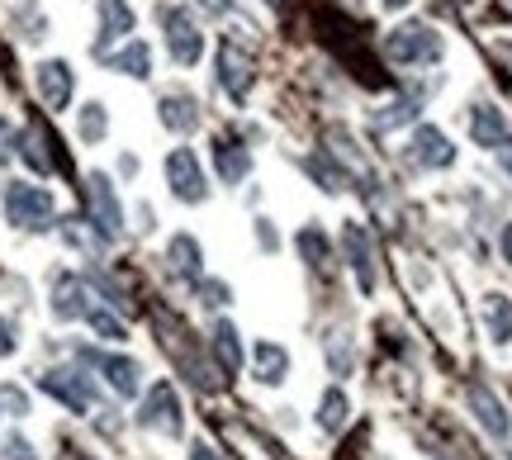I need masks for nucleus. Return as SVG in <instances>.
<instances>
[{
  "label": "nucleus",
  "mask_w": 512,
  "mask_h": 460,
  "mask_svg": "<svg viewBox=\"0 0 512 460\" xmlns=\"http://www.w3.org/2000/svg\"><path fill=\"white\" fill-rule=\"evenodd\" d=\"M498 162H503V171H508V176H512V133H508V138H503V143H498Z\"/></svg>",
  "instance_id": "58836bf2"
},
{
  "label": "nucleus",
  "mask_w": 512,
  "mask_h": 460,
  "mask_svg": "<svg viewBox=\"0 0 512 460\" xmlns=\"http://www.w3.org/2000/svg\"><path fill=\"white\" fill-rule=\"evenodd\" d=\"M0 404H10L15 413H29V399H24L19 389H0Z\"/></svg>",
  "instance_id": "4c0bfd02"
},
{
  "label": "nucleus",
  "mask_w": 512,
  "mask_h": 460,
  "mask_svg": "<svg viewBox=\"0 0 512 460\" xmlns=\"http://www.w3.org/2000/svg\"><path fill=\"white\" fill-rule=\"evenodd\" d=\"M384 10H403V5H408V0H380Z\"/></svg>",
  "instance_id": "79ce46f5"
},
{
  "label": "nucleus",
  "mask_w": 512,
  "mask_h": 460,
  "mask_svg": "<svg viewBox=\"0 0 512 460\" xmlns=\"http://www.w3.org/2000/svg\"><path fill=\"white\" fill-rule=\"evenodd\" d=\"M138 423L152 427V432H162V437H181L185 418H181V399H176V385H166V380H162V385L147 389L143 408H138Z\"/></svg>",
  "instance_id": "39448f33"
},
{
  "label": "nucleus",
  "mask_w": 512,
  "mask_h": 460,
  "mask_svg": "<svg viewBox=\"0 0 512 460\" xmlns=\"http://www.w3.org/2000/svg\"><path fill=\"white\" fill-rule=\"evenodd\" d=\"M294 247H299V257L309 261V266H323L328 261V233L323 228H299V238H294Z\"/></svg>",
  "instance_id": "cd10ccee"
},
{
  "label": "nucleus",
  "mask_w": 512,
  "mask_h": 460,
  "mask_svg": "<svg viewBox=\"0 0 512 460\" xmlns=\"http://www.w3.org/2000/svg\"><path fill=\"white\" fill-rule=\"evenodd\" d=\"M214 356H219V366L228 370V375H238L242 370V342H238V328L233 323H214Z\"/></svg>",
  "instance_id": "b1692460"
},
{
  "label": "nucleus",
  "mask_w": 512,
  "mask_h": 460,
  "mask_svg": "<svg viewBox=\"0 0 512 460\" xmlns=\"http://www.w3.org/2000/svg\"><path fill=\"white\" fill-rule=\"evenodd\" d=\"M62 238L72 242V247H81V252L100 257V252H105V242H110V233H100L91 219H62Z\"/></svg>",
  "instance_id": "4be33fe9"
},
{
  "label": "nucleus",
  "mask_w": 512,
  "mask_h": 460,
  "mask_svg": "<svg viewBox=\"0 0 512 460\" xmlns=\"http://www.w3.org/2000/svg\"><path fill=\"white\" fill-rule=\"evenodd\" d=\"M15 351H19L15 323H10V318H0V356H15Z\"/></svg>",
  "instance_id": "72a5a7b5"
},
{
  "label": "nucleus",
  "mask_w": 512,
  "mask_h": 460,
  "mask_svg": "<svg viewBox=\"0 0 512 460\" xmlns=\"http://www.w3.org/2000/svg\"><path fill=\"white\" fill-rule=\"evenodd\" d=\"M498 53H503V57H508V62H512V43H498Z\"/></svg>",
  "instance_id": "37998d69"
},
{
  "label": "nucleus",
  "mask_w": 512,
  "mask_h": 460,
  "mask_svg": "<svg viewBox=\"0 0 512 460\" xmlns=\"http://www.w3.org/2000/svg\"><path fill=\"white\" fill-rule=\"evenodd\" d=\"M441 53H446L441 34L432 24H422V19H408V24L384 34V57H389L394 67H437Z\"/></svg>",
  "instance_id": "f257e3e1"
},
{
  "label": "nucleus",
  "mask_w": 512,
  "mask_h": 460,
  "mask_svg": "<svg viewBox=\"0 0 512 460\" xmlns=\"http://www.w3.org/2000/svg\"><path fill=\"white\" fill-rule=\"evenodd\" d=\"M484 328L494 342H512V299L508 295H484Z\"/></svg>",
  "instance_id": "5701e85b"
},
{
  "label": "nucleus",
  "mask_w": 512,
  "mask_h": 460,
  "mask_svg": "<svg viewBox=\"0 0 512 460\" xmlns=\"http://www.w3.org/2000/svg\"><path fill=\"white\" fill-rule=\"evenodd\" d=\"M138 29V15L128 0H100V29H95V57H105L110 43H124Z\"/></svg>",
  "instance_id": "ddd939ff"
},
{
  "label": "nucleus",
  "mask_w": 512,
  "mask_h": 460,
  "mask_svg": "<svg viewBox=\"0 0 512 460\" xmlns=\"http://www.w3.org/2000/svg\"><path fill=\"white\" fill-rule=\"evenodd\" d=\"M86 304H91V295H86V280H81V276H57V285H53V313L62 318V323L81 318V313H86Z\"/></svg>",
  "instance_id": "a211bd4d"
},
{
  "label": "nucleus",
  "mask_w": 512,
  "mask_h": 460,
  "mask_svg": "<svg viewBox=\"0 0 512 460\" xmlns=\"http://www.w3.org/2000/svg\"><path fill=\"white\" fill-rule=\"evenodd\" d=\"M408 157H413V166H422V171H446V166H456V143H451L437 124H418L413 138H408Z\"/></svg>",
  "instance_id": "6e6552de"
},
{
  "label": "nucleus",
  "mask_w": 512,
  "mask_h": 460,
  "mask_svg": "<svg viewBox=\"0 0 512 460\" xmlns=\"http://www.w3.org/2000/svg\"><path fill=\"white\" fill-rule=\"evenodd\" d=\"M81 318H86V323H91V328L100 332L105 342H124V337H128L124 323H119V318H114L110 309H95V304H86V313H81Z\"/></svg>",
  "instance_id": "c756f323"
},
{
  "label": "nucleus",
  "mask_w": 512,
  "mask_h": 460,
  "mask_svg": "<svg viewBox=\"0 0 512 460\" xmlns=\"http://www.w3.org/2000/svg\"><path fill=\"white\" fill-rule=\"evenodd\" d=\"M81 361H91V366L110 380L114 394H124V399H133L138 385H143V366H138L133 356H114V351H81Z\"/></svg>",
  "instance_id": "9d476101"
},
{
  "label": "nucleus",
  "mask_w": 512,
  "mask_h": 460,
  "mask_svg": "<svg viewBox=\"0 0 512 460\" xmlns=\"http://www.w3.org/2000/svg\"><path fill=\"white\" fill-rule=\"evenodd\" d=\"M266 5H271V10H280V0H266Z\"/></svg>",
  "instance_id": "c03bdc74"
},
{
  "label": "nucleus",
  "mask_w": 512,
  "mask_h": 460,
  "mask_svg": "<svg viewBox=\"0 0 512 460\" xmlns=\"http://www.w3.org/2000/svg\"><path fill=\"white\" fill-rule=\"evenodd\" d=\"M342 252H347V266L356 271V285L361 290H375V242L361 223H342Z\"/></svg>",
  "instance_id": "9b49d317"
},
{
  "label": "nucleus",
  "mask_w": 512,
  "mask_h": 460,
  "mask_svg": "<svg viewBox=\"0 0 512 460\" xmlns=\"http://www.w3.org/2000/svg\"><path fill=\"white\" fill-rule=\"evenodd\" d=\"M503 257L512 261V223H508V228H503Z\"/></svg>",
  "instance_id": "a19ab883"
},
{
  "label": "nucleus",
  "mask_w": 512,
  "mask_h": 460,
  "mask_svg": "<svg viewBox=\"0 0 512 460\" xmlns=\"http://www.w3.org/2000/svg\"><path fill=\"white\" fill-rule=\"evenodd\" d=\"M347 366H351V347L347 342H337V347H332V370H337V375H347Z\"/></svg>",
  "instance_id": "e433bc0d"
},
{
  "label": "nucleus",
  "mask_w": 512,
  "mask_h": 460,
  "mask_svg": "<svg viewBox=\"0 0 512 460\" xmlns=\"http://www.w3.org/2000/svg\"><path fill=\"white\" fill-rule=\"evenodd\" d=\"M470 138H475L484 152H494L503 138H508V119H503V110L498 105H475L470 110Z\"/></svg>",
  "instance_id": "2eb2a0df"
},
{
  "label": "nucleus",
  "mask_w": 512,
  "mask_h": 460,
  "mask_svg": "<svg viewBox=\"0 0 512 460\" xmlns=\"http://www.w3.org/2000/svg\"><path fill=\"white\" fill-rule=\"evenodd\" d=\"M166 261H171V271L181 280H200V271H204V252L190 233H176V238L166 242Z\"/></svg>",
  "instance_id": "aec40b11"
},
{
  "label": "nucleus",
  "mask_w": 512,
  "mask_h": 460,
  "mask_svg": "<svg viewBox=\"0 0 512 460\" xmlns=\"http://www.w3.org/2000/svg\"><path fill=\"white\" fill-rule=\"evenodd\" d=\"M370 124L380 133H394L403 124H418V100H389L380 114H370Z\"/></svg>",
  "instance_id": "393cba45"
},
{
  "label": "nucleus",
  "mask_w": 512,
  "mask_h": 460,
  "mask_svg": "<svg viewBox=\"0 0 512 460\" xmlns=\"http://www.w3.org/2000/svg\"><path fill=\"white\" fill-rule=\"evenodd\" d=\"M105 62H110L119 76H133V81H147V76H152V48H147L143 38H128L124 48L114 57H105Z\"/></svg>",
  "instance_id": "412c9836"
},
{
  "label": "nucleus",
  "mask_w": 512,
  "mask_h": 460,
  "mask_svg": "<svg viewBox=\"0 0 512 460\" xmlns=\"http://www.w3.org/2000/svg\"><path fill=\"white\" fill-rule=\"evenodd\" d=\"M38 95H43V105L48 110H67L72 105V91H76V72L62 62V57H48V62H38Z\"/></svg>",
  "instance_id": "f8f14e48"
},
{
  "label": "nucleus",
  "mask_w": 512,
  "mask_h": 460,
  "mask_svg": "<svg viewBox=\"0 0 512 460\" xmlns=\"http://www.w3.org/2000/svg\"><path fill=\"white\" fill-rule=\"evenodd\" d=\"M86 204H91V223L100 233H124V209H119V195H114V185L105 171H91L86 176Z\"/></svg>",
  "instance_id": "1a4fd4ad"
},
{
  "label": "nucleus",
  "mask_w": 512,
  "mask_h": 460,
  "mask_svg": "<svg viewBox=\"0 0 512 460\" xmlns=\"http://www.w3.org/2000/svg\"><path fill=\"white\" fill-rule=\"evenodd\" d=\"M105 133H110V114H105V105H100V100L81 105V138H86V143H100Z\"/></svg>",
  "instance_id": "c85d7f7f"
},
{
  "label": "nucleus",
  "mask_w": 512,
  "mask_h": 460,
  "mask_svg": "<svg viewBox=\"0 0 512 460\" xmlns=\"http://www.w3.org/2000/svg\"><path fill=\"white\" fill-rule=\"evenodd\" d=\"M15 152H19V133H15V124H10V119H0V166L10 162Z\"/></svg>",
  "instance_id": "2f4dec72"
},
{
  "label": "nucleus",
  "mask_w": 512,
  "mask_h": 460,
  "mask_svg": "<svg viewBox=\"0 0 512 460\" xmlns=\"http://www.w3.org/2000/svg\"><path fill=\"white\" fill-rule=\"evenodd\" d=\"M53 195L43 185H29V181H10L5 185V219L15 228H29V233H43L53 228Z\"/></svg>",
  "instance_id": "f03ea898"
},
{
  "label": "nucleus",
  "mask_w": 512,
  "mask_h": 460,
  "mask_svg": "<svg viewBox=\"0 0 512 460\" xmlns=\"http://www.w3.org/2000/svg\"><path fill=\"white\" fill-rule=\"evenodd\" d=\"M256 238H261V247H266V252H275V247H280V238H275L271 219H256Z\"/></svg>",
  "instance_id": "c9c22d12"
},
{
  "label": "nucleus",
  "mask_w": 512,
  "mask_h": 460,
  "mask_svg": "<svg viewBox=\"0 0 512 460\" xmlns=\"http://www.w3.org/2000/svg\"><path fill=\"white\" fill-rule=\"evenodd\" d=\"M38 389L43 394H53L57 404H67L72 413H91L95 404V385H91V375H81V370H43L38 375Z\"/></svg>",
  "instance_id": "423d86ee"
},
{
  "label": "nucleus",
  "mask_w": 512,
  "mask_h": 460,
  "mask_svg": "<svg viewBox=\"0 0 512 460\" xmlns=\"http://www.w3.org/2000/svg\"><path fill=\"white\" fill-rule=\"evenodd\" d=\"M5 460H38V456H34V446L24 442V437H10V442H5Z\"/></svg>",
  "instance_id": "f704fd0d"
},
{
  "label": "nucleus",
  "mask_w": 512,
  "mask_h": 460,
  "mask_svg": "<svg viewBox=\"0 0 512 460\" xmlns=\"http://www.w3.org/2000/svg\"><path fill=\"white\" fill-rule=\"evenodd\" d=\"M304 166L313 171L318 190H328V195H337V190H342V171H337V162H332V157H309Z\"/></svg>",
  "instance_id": "7c9ffc66"
},
{
  "label": "nucleus",
  "mask_w": 512,
  "mask_h": 460,
  "mask_svg": "<svg viewBox=\"0 0 512 460\" xmlns=\"http://www.w3.org/2000/svg\"><path fill=\"white\" fill-rule=\"evenodd\" d=\"M166 185L181 204H204L209 200V181H204V166L190 148H171L166 152Z\"/></svg>",
  "instance_id": "20e7f679"
},
{
  "label": "nucleus",
  "mask_w": 512,
  "mask_h": 460,
  "mask_svg": "<svg viewBox=\"0 0 512 460\" xmlns=\"http://www.w3.org/2000/svg\"><path fill=\"white\" fill-rule=\"evenodd\" d=\"M162 29H166V53H171L176 67H195V62L204 57V34H200V24H195V15H190L185 5H166Z\"/></svg>",
  "instance_id": "7ed1b4c3"
},
{
  "label": "nucleus",
  "mask_w": 512,
  "mask_h": 460,
  "mask_svg": "<svg viewBox=\"0 0 512 460\" xmlns=\"http://www.w3.org/2000/svg\"><path fill=\"white\" fill-rule=\"evenodd\" d=\"M252 375L261 385H280L290 375V351L275 347V342H256L252 347Z\"/></svg>",
  "instance_id": "6ab92c4d"
},
{
  "label": "nucleus",
  "mask_w": 512,
  "mask_h": 460,
  "mask_svg": "<svg viewBox=\"0 0 512 460\" xmlns=\"http://www.w3.org/2000/svg\"><path fill=\"white\" fill-rule=\"evenodd\" d=\"M157 119H162V129L171 133H195L200 129V105L190 100V95H162V105H157Z\"/></svg>",
  "instance_id": "dca6fc26"
},
{
  "label": "nucleus",
  "mask_w": 512,
  "mask_h": 460,
  "mask_svg": "<svg viewBox=\"0 0 512 460\" xmlns=\"http://www.w3.org/2000/svg\"><path fill=\"white\" fill-rule=\"evenodd\" d=\"M318 427H323V432H342V427H347V394H342V389H328V394L318 399Z\"/></svg>",
  "instance_id": "bb28decb"
},
{
  "label": "nucleus",
  "mask_w": 512,
  "mask_h": 460,
  "mask_svg": "<svg viewBox=\"0 0 512 460\" xmlns=\"http://www.w3.org/2000/svg\"><path fill=\"white\" fill-rule=\"evenodd\" d=\"M200 295H204V304H209V309H223V304H228V285H223V280H204Z\"/></svg>",
  "instance_id": "473e14b6"
},
{
  "label": "nucleus",
  "mask_w": 512,
  "mask_h": 460,
  "mask_svg": "<svg viewBox=\"0 0 512 460\" xmlns=\"http://www.w3.org/2000/svg\"><path fill=\"white\" fill-rule=\"evenodd\" d=\"M190 460H219V456H214V446H195V451H190Z\"/></svg>",
  "instance_id": "ea45409f"
},
{
  "label": "nucleus",
  "mask_w": 512,
  "mask_h": 460,
  "mask_svg": "<svg viewBox=\"0 0 512 460\" xmlns=\"http://www.w3.org/2000/svg\"><path fill=\"white\" fill-rule=\"evenodd\" d=\"M470 408H475L479 427H484L489 437H498V442H503V437L512 432V423H508V413H503V404H498V399H494V394H489L484 385H470Z\"/></svg>",
  "instance_id": "f3484780"
},
{
  "label": "nucleus",
  "mask_w": 512,
  "mask_h": 460,
  "mask_svg": "<svg viewBox=\"0 0 512 460\" xmlns=\"http://www.w3.org/2000/svg\"><path fill=\"white\" fill-rule=\"evenodd\" d=\"M214 67H219V86L228 91V100H233V105H242V100L252 95V81H256L252 57L242 53L238 43H228V38H223L219 53H214Z\"/></svg>",
  "instance_id": "0eeeda50"
},
{
  "label": "nucleus",
  "mask_w": 512,
  "mask_h": 460,
  "mask_svg": "<svg viewBox=\"0 0 512 460\" xmlns=\"http://www.w3.org/2000/svg\"><path fill=\"white\" fill-rule=\"evenodd\" d=\"M209 152H214V171H219L223 185H242L247 181V171H252V152L238 148L233 138H214L209 143Z\"/></svg>",
  "instance_id": "4468645a"
},
{
  "label": "nucleus",
  "mask_w": 512,
  "mask_h": 460,
  "mask_svg": "<svg viewBox=\"0 0 512 460\" xmlns=\"http://www.w3.org/2000/svg\"><path fill=\"white\" fill-rule=\"evenodd\" d=\"M43 148H48V138H43V129H24V133H19V152H24V162L34 166L38 176H48V171L57 166Z\"/></svg>",
  "instance_id": "a878e982"
}]
</instances>
